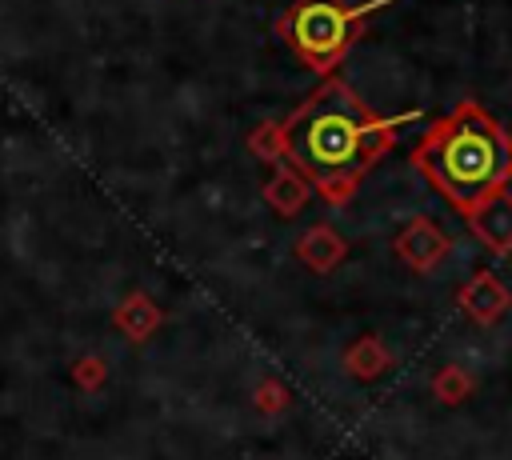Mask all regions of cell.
<instances>
[{
    "instance_id": "1",
    "label": "cell",
    "mask_w": 512,
    "mask_h": 460,
    "mask_svg": "<svg viewBox=\"0 0 512 460\" xmlns=\"http://www.w3.org/2000/svg\"><path fill=\"white\" fill-rule=\"evenodd\" d=\"M420 116V108L380 116L360 100V92H352L340 72H328L280 120V160L292 164L312 184V192L324 196V204L340 208L356 196L376 160L392 152L400 132Z\"/></svg>"
},
{
    "instance_id": "2",
    "label": "cell",
    "mask_w": 512,
    "mask_h": 460,
    "mask_svg": "<svg viewBox=\"0 0 512 460\" xmlns=\"http://www.w3.org/2000/svg\"><path fill=\"white\" fill-rule=\"evenodd\" d=\"M408 160L448 208L464 212L512 184V132L476 100H460L420 132Z\"/></svg>"
},
{
    "instance_id": "3",
    "label": "cell",
    "mask_w": 512,
    "mask_h": 460,
    "mask_svg": "<svg viewBox=\"0 0 512 460\" xmlns=\"http://www.w3.org/2000/svg\"><path fill=\"white\" fill-rule=\"evenodd\" d=\"M392 0H364V4H344V0H296L280 20L276 32L280 40L320 76L336 72V64L348 56V48L360 40V24L376 12L388 8Z\"/></svg>"
},
{
    "instance_id": "4",
    "label": "cell",
    "mask_w": 512,
    "mask_h": 460,
    "mask_svg": "<svg viewBox=\"0 0 512 460\" xmlns=\"http://www.w3.org/2000/svg\"><path fill=\"white\" fill-rule=\"evenodd\" d=\"M392 248L400 256V264H408L412 272H432L452 252V236L432 216H408L404 228L396 232Z\"/></svg>"
},
{
    "instance_id": "5",
    "label": "cell",
    "mask_w": 512,
    "mask_h": 460,
    "mask_svg": "<svg viewBox=\"0 0 512 460\" xmlns=\"http://www.w3.org/2000/svg\"><path fill=\"white\" fill-rule=\"evenodd\" d=\"M456 304L468 320H476L480 328H496L508 312H512V288L492 272V268H480L472 272L460 292H456Z\"/></svg>"
},
{
    "instance_id": "6",
    "label": "cell",
    "mask_w": 512,
    "mask_h": 460,
    "mask_svg": "<svg viewBox=\"0 0 512 460\" xmlns=\"http://www.w3.org/2000/svg\"><path fill=\"white\" fill-rule=\"evenodd\" d=\"M460 216H464V224L472 228V236L488 252H496V256H508L512 252V192L508 188L488 192L484 200H476Z\"/></svg>"
},
{
    "instance_id": "7",
    "label": "cell",
    "mask_w": 512,
    "mask_h": 460,
    "mask_svg": "<svg viewBox=\"0 0 512 460\" xmlns=\"http://www.w3.org/2000/svg\"><path fill=\"white\" fill-rule=\"evenodd\" d=\"M292 252H296V260H300L308 272L324 276V272H336V268L344 264V256H348V240H344L332 224L320 220V224H312L308 232L296 236Z\"/></svg>"
},
{
    "instance_id": "8",
    "label": "cell",
    "mask_w": 512,
    "mask_h": 460,
    "mask_svg": "<svg viewBox=\"0 0 512 460\" xmlns=\"http://www.w3.org/2000/svg\"><path fill=\"white\" fill-rule=\"evenodd\" d=\"M312 200V184L292 168V164H284V160H276L272 164V176H268V184H264V204L276 212V216H296V212H304V204Z\"/></svg>"
},
{
    "instance_id": "9",
    "label": "cell",
    "mask_w": 512,
    "mask_h": 460,
    "mask_svg": "<svg viewBox=\"0 0 512 460\" xmlns=\"http://www.w3.org/2000/svg\"><path fill=\"white\" fill-rule=\"evenodd\" d=\"M112 324H116L132 344H144V340L164 324V312H160V304H156L152 296L128 292V296L112 308Z\"/></svg>"
},
{
    "instance_id": "10",
    "label": "cell",
    "mask_w": 512,
    "mask_h": 460,
    "mask_svg": "<svg viewBox=\"0 0 512 460\" xmlns=\"http://www.w3.org/2000/svg\"><path fill=\"white\" fill-rule=\"evenodd\" d=\"M388 368H392V352H388V344L376 332H364V336H356L344 348V372L352 380H364L368 384V380H380Z\"/></svg>"
},
{
    "instance_id": "11",
    "label": "cell",
    "mask_w": 512,
    "mask_h": 460,
    "mask_svg": "<svg viewBox=\"0 0 512 460\" xmlns=\"http://www.w3.org/2000/svg\"><path fill=\"white\" fill-rule=\"evenodd\" d=\"M472 388H476V380H472V372H464L460 364H440V368L432 372V396H436L440 404H464V400L472 396Z\"/></svg>"
},
{
    "instance_id": "12",
    "label": "cell",
    "mask_w": 512,
    "mask_h": 460,
    "mask_svg": "<svg viewBox=\"0 0 512 460\" xmlns=\"http://www.w3.org/2000/svg\"><path fill=\"white\" fill-rule=\"evenodd\" d=\"M248 152L264 164H276L280 160V120H260L248 132Z\"/></svg>"
},
{
    "instance_id": "13",
    "label": "cell",
    "mask_w": 512,
    "mask_h": 460,
    "mask_svg": "<svg viewBox=\"0 0 512 460\" xmlns=\"http://www.w3.org/2000/svg\"><path fill=\"white\" fill-rule=\"evenodd\" d=\"M72 384L80 388V392H96L104 380H108V360L104 356H96V352H88V356H80L76 364H72Z\"/></svg>"
},
{
    "instance_id": "14",
    "label": "cell",
    "mask_w": 512,
    "mask_h": 460,
    "mask_svg": "<svg viewBox=\"0 0 512 460\" xmlns=\"http://www.w3.org/2000/svg\"><path fill=\"white\" fill-rule=\"evenodd\" d=\"M292 404V392L280 384V380H260V388H256V412L260 416H276V412H284Z\"/></svg>"
}]
</instances>
